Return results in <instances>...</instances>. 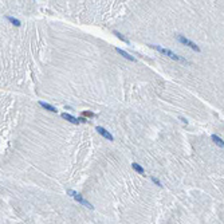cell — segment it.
Returning a JSON list of instances; mask_svg holds the SVG:
<instances>
[{
  "mask_svg": "<svg viewBox=\"0 0 224 224\" xmlns=\"http://www.w3.org/2000/svg\"><path fill=\"white\" fill-rule=\"evenodd\" d=\"M113 34H114L115 36H117V38H118V39H121L122 42H125V43H128V44L130 43V42H129V39H128V38H125V36H123L122 34H120V32H118V31H114V32H113Z\"/></svg>",
  "mask_w": 224,
  "mask_h": 224,
  "instance_id": "11",
  "label": "cell"
},
{
  "mask_svg": "<svg viewBox=\"0 0 224 224\" xmlns=\"http://www.w3.org/2000/svg\"><path fill=\"white\" fill-rule=\"evenodd\" d=\"M180 120H181V121H183V122L185 123V125H187V123H188V121H187V120H185V118H183V117H180Z\"/></svg>",
  "mask_w": 224,
  "mask_h": 224,
  "instance_id": "14",
  "label": "cell"
},
{
  "mask_svg": "<svg viewBox=\"0 0 224 224\" xmlns=\"http://www.w3.org/2000/svg\"><path fill=\"white\" fill-rule=\"evenodd\" d=\"M132 168L134 169V171H136L137 173H140V174H144V173H145L144 168H142L140 164H137V163H133V164H132Z\"/></svg>",
  "mask_w": 224,
  "mask_h": 224,
  "instance_id": "9",
  "label": "cell"
},
{
  "mask_svg": "<svg viewBox=\"0 0 224 224\" xmlns=\"http://www.w3.org/2000/svg\"><path fill=\"white\" fill-rule=\"evenodd\" d=\"M211 138H212V141L219 146V148H224V141L221 140V138L219 137V136H216V134H212L211 136Z\"/></svg>",
  "mask_w": 224,
  "mask_h": 224,
  "instance_id": "8",
  "label": "cell"
},
{
  "mask_svg": "<svg viewBox=\"0 0 224 224\" xmlns=\"http://www.w3.org/2000/svg\"><path fill=\"white\" fill-rule=\"evenodd\" d=\"M176 39L179 40L180 43H183V44H185V46H188V47H191L193 51L200 52V47H199L196 43H193L192 40H189L188 38H185V36H183V35H180V34H177V35H176Z\"/></svg>",
  "mask_w": 224,
  "mask_h": 224,
  "instance_id": "3",
  "label": "cell"
},
{
  "mask_svg": "<svg viewBox=\"0 0 224 224\" xmlns=\"http://www.w3.org/2000/svg\"><path fill=\"white\" fill-rule=\"evenodd\" d=\"M149 46H150V47H152L153 50H156V51H158V52H161V54H164V55L169 57L171 59L179 60V62H185V63H187V60H185L184 58H181L180 55H177V54H174L173 51H171L169 48H164V47H161V46H158V44H149Z\"/></svg>",
  "mask_w": 224,
  "mask_h": 224,
  "instance_id": "1",
  "label": "cell"
},
{
  "mask_svg": "<svg viewBox=\"0 0 224 224\" xmlns=\"http://www.w3.org/2000/svg\"><path fill=\"white\" fill-rule=\"evenodd\" d=\"M115 51H117L118 54H121V55H122L123 58H126L128 60H132V62H136V60H137V59H136L134 57H132V55H130L129 52H126L125 50H121L120 47H117V48H115Z\"/></svg>",
  "mask_w": 224,
  "mask_h": 224,
  "instance_id": "6",
  "label": "cell"
},
{
  "mask_svg": "<svg viewBox=\"0 0 224 224\" xmlns=\"http://www.w3.org/2000/svg\"><path fill=\"white\" fill-rule=\"evenodd\" d=\"M39 105H40V106L43 107V109H46V110H48V111H52V113H57V111H58L55 106H52V105H50V103H47V102H43V101H39Z\"/></svg>",
  "mask_w": 224,
  "mask_h": 224,
  "instance_id": "7",
  "label": "cell"
},
{
  "mask_svg": "<svg viewBox=\"0 0 224 224\" xmlns=\"http://www.w3.org/2000/svg\"><path fill=\"white\" fill-rule=\"evenodd\" d=\"M7 20H8L10 23H12L13 26H16V27H19V26L22 24V22H20L19 19H16V18H12V16H7Z\"/></svg>",
  "mask_w": 224,
  "mask_h": 224,
  "instance_id": "10",
  "label": "cell"
},
{
  "mask_svg": "<svg viewBox=\"0 0 224 224\" xmlns=\"http://www.w3.org/2000/svg\"><path fill=\"white\" fill-rule=\"evenodd\" d=\"M66 192H67V195H70L71 197H74V199H75V200H76V201H78L79 204H82V205H85V207L90 208V209H93V208H94V207H93V205H91V204L87 201V200H85V199H83V196H82V195H79L78 192H75L74 189H67Z\"/></svg>",
  "mask_w": 224,
  "mask_h": 224,
  "instance_id": "2",
  "label": "cell"
},
{
  "mask_svg": "<svg viewBox=\"0 0 224 224\" xmlns=\"http://www.w3.org/2000/svg\"><path fill=\"white\" fill-rule=\"evenodd\" d=\"M82 115H83V117H94V113H93V111H83L82 113Z\"/></svg>",
  "mask_w": 224,
  "mask_h": 224,
  "instance_id": "13",
  "label": "cell"
},
{
  "mask_svg": "<svg viewBox=\"0 0 224 224\" xmlns=\"http://www.w3.org/2000/svg\"><path fill=\"white\" fill-rule=\"evenodd\" d=\"M62 118H63V120H67L68 122L74 123V125H78V123L81 122V120H79V118H75L74 115H71V114H67V113H62Z\"/></svg>",
  "mask_w": 224,
  "mask_h": 224,
  "instance_id": "5",
  "label": "cell"
},
{
  "mask_svg": "<svg viewBox=\"0 0 224 224\" xmlns=\"http://www.w3.org/2000/svg\"><path fill=\"white\" fill-rule=\"evenodd\" d=\"M152 181L156 184V185H158V187H163V183H161V181L157 179V177H152Z\"/></svg>",
  "mask_w": 224,
  "mask_h": 224,
  "instance_id": "12",
  "label": "cell"
},
{
  "mask_svg": "<svg viewBox=\"0 0 224 224\" xmlns=\"http://www.w3.org/2000/svg\"><path fill=\"white\" fill-rule=\"evenodd\" d=\"M95 130H97V132L99 133V134H101L102 137H105L106 138V140H110V141H113L114 140V137L109 133V132H107V130L105 129V128H102V126H97L95 128Z\"/></svg>",
  "mask_w": 224,
  "mask_h": 224,
  "instance_id": "4",
  "label": "cell"
}]
</instances>
